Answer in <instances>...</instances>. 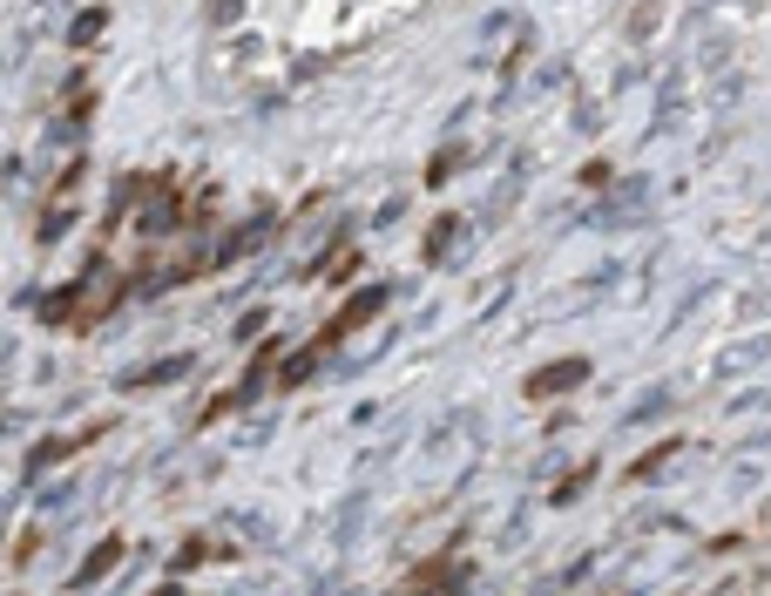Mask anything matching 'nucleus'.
Returning <instances> with one entry per match:
<instances>
[{"mask_svg":"<svg viewBox=\"0 0 771 596\" xmlns=\"http://www.w3.org/2000/svg\"><path fill=\"white\" fill-rule=\"evenodd\" d=\"M582 373H589L582 359H562V366H548V373L535 379V394H556V387H575V379H582Z\"/></svg>","mask_w":771,"mask_h":596,"instance_id":"f257e3e1","label":"nucleus"},{"mask_svg":"<svg viewBox=\"0 0 771 596\" xmlns=\"http://www.w3.org/2000/svg\"><path fill=\"white\" fill-rule=\"evenodd\" d=\"M116 556H123V542H102V550L88 556V569H82V583H95V576H102L108 563H116Z\"/></svg>","mask_w":771,"mask_h":596,"instance_id":"f03ea898","label":"nucleus"}]
</instances>
